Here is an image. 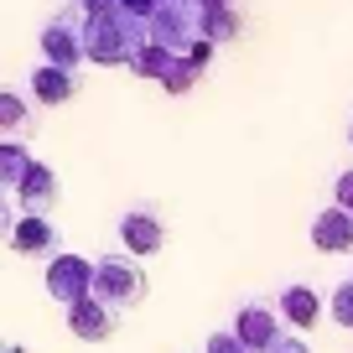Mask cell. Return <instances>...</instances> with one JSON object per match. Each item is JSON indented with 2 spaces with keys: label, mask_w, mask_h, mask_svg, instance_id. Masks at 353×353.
Segmentation results:
<instances>
[{
  "label": "cell",
  "mask_w": 353,
  "mask_h": 353,
  "mask_svg": "<svg viewBox=\"0 0 353 353\" xmlns=\"http://www.w3.org/2000/svg\"><path fill=\"white\" fill-rule=\"evenodd\" d=\"M141 296H145V270L130 254H104V260L94 265V301L120 312V307H135Z\"/></svg>",
  "instance_id": "6da1fadb"
},
{
  "label": "cell",
  "mask_w": 353,
  "mask_h": 353,
  "mask_svg": "<svg viewBox=\"0 0 353 353\" xmlns=\"http://www.w3.org/2000/svg\"><path fill=\"white\" fill-rule=\"evenodd\" d=\"M47 291H52L57 301H68V307L88 301L94 296V265L78 260V254H57V260L47 265Z\"/></svg>",
  "instance_id": "7a4b0ae2"
},
{
  "label": "cell",
  "mask_w": 353,
  "mask_h": 353,
  "mask_svg": "<svg viewBox=\"0 0 353 353\" xmlns=\"http://www.w3.org/2000/svg\"><path fill=\"white\" fill-rule=\"evenodd\" d=\"M234 338H239L250 353H270V348L281 343L276 307H265V301H250V307H239V317H234Z\"/></svg>",
  "instance_id": "3957f363"
},
{
  "label": "cell",
  "mask_w": 353,
  "mask_h": 353,
  "mask_svg": "<svg viewBox=\"0 0 353 353\" xmlns=\"http://www.w3.org/2000/svg\"><path fill=\"white\" fill-rule=\"evenodd\" d=\"M120 239H125V250H130V254H156L166 244L161 213H156V208H130L120 219Z\"/></svg>",
  "instance_id": "277c9868"
},
{
  "label": "cell",
  "mask_w": 353,
  "mask_h": 353,
  "mask_svg": "<svg viewBox=\"0 0 353 353\" xmlns=\"http://www.w3.org/2000/svg\"><path fill=\"white\" fill-rule=\"evenodd\" d=\"M312 244L322 254H353V213H343L338 203L322 208L317 223H312Z\"/></svg>",
  "instance_id": "5b68a950"
},
{
  "label": "cell",
  "mask_w": 353,
  "mask_h": 353,
  "mask_svg": "<svg viewBox=\"0 0 353 353\" xmlns=\"http://www.w3.org/2000/svg\"><path fill=\"white\" fill-rule=\"evenodd\" d=\"M68 327L78 332V338H88V343H104V338H114V327H120V317H114L104 301H78V307H68Z\"/></svg>",
  "instance_id": "8992f818"
},
{
  "label": "cell",
  "mask_w": 353,
  "mask_h": 353,
  "mask_svg": "<svg viewBox=\"0 0 353 353\" xmlns=\"http://www.w3.org/2000/svg\"><path fill=\"white\" fill-rule=\"evenodd\" d=\"M16 198H21V208H26V213L47 219V208L57 203V176H52V166L32 161V166H26V176H21V188H16Z\"/></svg>",
  "instance_id": "52a82bcc"
},
{
  "label": "cell",
  "mask_w": 353,
  "mask_h": 353,
  "mask_svg": "<svg viewBox=\"0 0 353 353\" xmlns=\"http://www.w3.org/2000/svg\"><path fill=\"white\" fill-rule=\"evenodd\" d=\"M42 52H47L52 68H68V73H73V68L83 63V37L73 32V21H52L42 32Z\"/></svg>",
  "instance_id": "ba28073f"
},
{
  "label": "cell",
  "mask_w": 353,
  "mask_h": 353,
  "mask_svg": "<svg viewBox=\"0 0 353 353\" xmlns=\"http://www.w3.org/2000/svg\"><path fill=\"white\" fill-rule=\"evenodd\" d=\"M276 312L291 322V327H301V332L322 322V301H317V291H312V286H286V291H281V301H276Z\"/></svg>",
  "instance_id": "9c48e42d"
},
{
  "label": "cell",
  "mask_w": 353,
  "mask_h": 353,
  "mask_svg": "<svg viewBox=\"0 0 353 353\" xmlns=\"http://www.w3.org/2000/svg\"><path fill=\"white\" fill-rule=\"evenodd\" d=\"M32 88H37V99H42V104H68V99L78 94V73L42 63V68L32 73Z\"/></svg>",
  "instance_id": "30bf717a"
},
{
  "label": "cell",
  "mask_w": 353,
  "mask_h": 353,
  "mask_svg": "<svg viewBox=\"0 0 353 353\" xmlns=\"http://www.w3.org/2000/svg\"><path fill=\"white\" fill-rule=\"evenodd\" d=\"M11 244H16L21 254H52V250H57V229H52L47 219H37V213H26V219L11 229Z\"/></svg>",
  "instance_id": "8fae6325"
},
{
  "label": "cell",
  "mask_w": 353,
  "mask_h": 353,
  "mask_svg": "<svg viewBox=\"0 0 353 353\" xmlns=\"http://www.w3.org/2000/svg\"><path fill=\"white\" fill-rule=\"evenodd\" d=\"M26 166H32V156H26V145H16V141H0V198H6V192H11V188H21Z\"/></svg>",
  "instance_id": "7c38bea8"
},
{
  "label": "cell",
  "mask_w": 353,
  "mask_h": 353,
  "mask_svg": "<svg viewBox=\"0 0 353 353\" xmlns=\"http://www.w3.org/2000/svg\"><path fill=\"white\" fill-rule=\"evenodd\" d=\"M172 63H176V57L166 52L161 42H151V47H135V57H130V68H135L141 78H166V73H172Z\"/></svg>",
  "instance_id": "4fadbf2b"
},
{
  "label": "cell",
  "mask_w": 353,
  "mask_h": 353,
  "mask_svg": "<svg viewBox=\"0 0 353 353\" xmlns=\"http://www.w3.org/2000/svg\"><path fill=\"white\" fill-rule=\"evenodd\" d=\"M198 32H203V42H229V37H239V16H234L229 6H223V11H203Z\"/></svg>",
  "instance_id": "5bb4252c"
},
{
  "label": "cell",
  "mask_w": 353,
  "mask_h": 353,
  "mask_svg": "<svg viewBox=\"0 0 353 353\" xmlns=\"http://www.w3.org/2000/svg\"><path fill=\"white\" fill-rule=\"evenodd\" d=\"M0 130H6V135H21V130H32V110H26V104L16 99L11 88H0Z\"/></svg>",
  "instance_id": "9a60e30c"
},
{
  "label": "cell",
  "mask_w": 353,
  "mask_h": 353,
  "mask_svg": "<svg viewBox=\"0 0 353 353\" xmlns=\"http://www.w3.org/2000/svg\"><path fill=\"white\" fill-rule=\"evenodd\" d=\"M327 317L338 322V327L353 332V276H343L338 286H332V301H327Z\"/></svg>",
  "instance_id": "2e32d148"
},
{
  "label": "cell",
  "mask_w": 353,
  "mask_h": 353,
  "mask_svg": "<svg viewBox=\"0 0 353 353\" xmlns=\"http://www.w3.org/2000/svg\"><path fill=\"white\" fill-rule=\"evenodd\" d=\"M208 353H250V348H244L234 332H213V338H208Z\"/></svg>",
  "instance_id": "e0dca14e"
},
{
  "label": "cell",
  "mask_w": 353,
  "mask_h": 353,
  "mask_svg": "<svg viewBox=\"0 0 353 353\" xmlns=\"http://www.w3.org/2000/svg\"><path fill=\"white\" fill-rule=\"evenodd\" d=\"M338 208H343V213H353V172H343V176H338Z\"/></svg>",
  "instance_id": "ac0fdd59"
},
{
  "label": "cell",
  "mask_w": 353,
  "mask_h": 353,
  "mask_svg": "<svg viewBox=\"0 0 353 353\" xmlns=\"http://www.w3.org/2000/svg\"><path fill=\"white\" fill-rule=\"evenodd\" d=\"M270 353H312V348H307V343H301V338H281V343H276V348H270Z\"/></svg>",
  "instance_id": "d6986e66"
},
{
  "label": "cell",
  "mask_w": 353,
  "mask_h": 353,
  "mask_svg": "<svg viewBox=\"0 0 353 353\" xmlns=\"http://www.w3.org/2000/svg\"><path fill=\"white\" fill-rule=\"evenodd\" d=\"M11 229H16V223H11V208H6V198H0V239H11Z\"/></svg>",
  "instance_id": "ffe728a7"
},
{
  "label": "cell",
  "mask_w": 353,
  "mask_h": 353,
  "mask_svg": "<svg viewBox=\"0 0 353 353\" xmlns=\"http://www.w3.org/2000/svg\"><path fill=\"white\" fill-rule=\"evenodd\" d=\"M348 141H353V135H348Z\"/></svg>",
  "instance_id": "44dd1931"
}]
</instances>
